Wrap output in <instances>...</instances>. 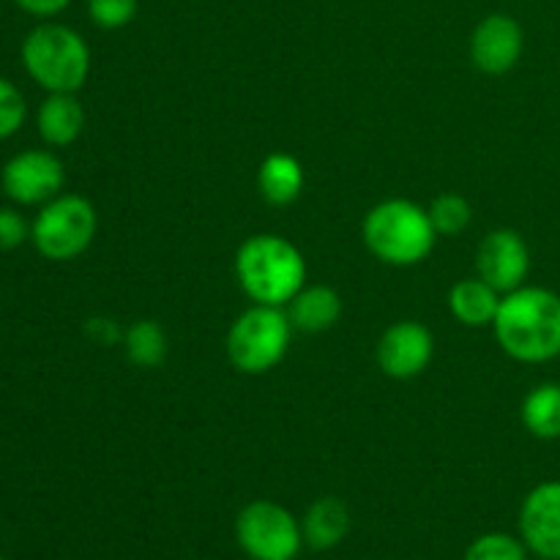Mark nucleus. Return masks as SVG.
Instances as JSON below:
<instances>
[{
  "mask_svg": "<svg viewBox=\"0 0 560 560\" xmlns=\"http://www.w3.org/2000/svg\"><path fill=\"white\" fill-rule=\"evenodd\" d=\"M503 353L523 364H545L560 355V295L523 284L501 299L492 320Z\"/></svg>",
  "mask_w": 560,
  "mask_h": 560,
  "instance_id": "obj_1",
  "label": "nucleus"
},
{
  "mask_svg": "<svg viewBox=\"0 0 560 560\" xmlns=\"http://www.w3.org/2000/svg\"><path fill=\"white\" fill-rule=\"evenodd\" d=\"M235 277L255 304L284 306L304 290L306 262L299 246L288 238L260 233L238 246Z\"/></svg>",
  "mask_w": 560,
  "mask_h": 560,
  "instance_id": "obj_2",
  "label": "nucleus"
},
{
  "mask_svg": "<svg viewBox=\"0 0 560 560\" xmlns=\"http://www.w3.org/2000/svg\"><path fill=\"white\" fill-rule=\"evenodd\" d=\"M364 244L372 255L386 266L408 268L416 262L427 260L435 246V228L427 208L419 202L402 200H383L364 217Z\"/></svg>",
  "mask_w": 560,
  "mask_h": 560,
  "instance_id": "obj_3",
  "label": "nucleus"
},
{
  "mask_svg": "<svg viewBox=\"0 0 560 560\" xmlns=\"http://www.w3.org/2000/svg\"><path fill=\"white\" fill-rule=\"evenodd\" d=\"M22 66L49 93H77L91 74L85 38L60 22H42L22 42Z\"/></svg>",
  "mask_w": 560,
  "mask_h": 560,
  "instance_id": "obj_4",
  "label": "nucleus"
},
{
  "mask_svg": "<svg viewBox=\"0 0 560 560\" xmlns=\"http://www.w3.org/2000/svg\"><path fill=\"white\" fill-rule=\"evenodd\" d=\"M293 323L282 306L255 304L228 331V359L244 375H266L288 355Z\"/></svg>",
  "mask_w": 560,
  "mask_h": 560,
  "instance_id": "obj_5",
  "label": "nucleus"
},
{
  "mask_svg": "<svg viewBox=\"0 0 560 560\" xmlns=\"http://www.w3.org/2000/svg\"><path fill=\"white\" fill-rule=\"evenodd\" d=\"M98 230L96 208L80 195H58L44 202L31 224V241L38 255L52 262H69L93 244Z\"/></svg>",
  "mask_w": 560,
  "mask_h": 560,
  "instance_id": "obj_6",
  "label": "nucleus"
},
{
  "mask_svg": "<svg viewBox=\"0 0 560 560\" xmlns=\"http://www.w3.org/2000/svg\"><path fill=\"white\" fill-rule=\"evenodd\" d=\"M235 539L252 560H295L304 545V530L279 503L252 501L235 520Z\"/></svg>",
  "mask_w": 560,
  "mask_h": 560,
  "instance_id": "obj_7",
  "label": "nucleus"
},
{
  "mask_svg": "<svg viewBox=\"0 0 560 560\" xmlns=\"http://www.w3.org/2000/svg\"><path fill=\"white\" fill-rule=\"evenodd\" d=\"M63 184V162L52 151L42 148L11 156L0 173V186L16 206H44L60 195Z\"/></svg>",
  "mask_w": 560,
  "mask_h": 560,
  "instance_id": "obj_8",
  "label": "nucleus"
},
{
  "mask_svg": "<svg viewBox=\"0 0 560 560\" xmlns=\"http://www.w3.org/2000/svg\"><path fill=\"white\" fill-rule=\"evenodd\" d=\"M476 268L501 295L523 288L530 271V249L517 230H492L476 249Z\"/></svg>",
  "mask_w": 560,
  "mask_h": 560,
  "instance_id": "obj_9",
  "label": "nucleus"
},
{
  "mask_svg": "<svg viewBox=\"0 0 560 560\" xmlns=\"http://www.w3.org/2000/svg\"><path fill=\"white\" fill-rule=\"evenodd\" d=\"M435 339L424 323L399 320L383 331L377 342V366L394 381H410L430 366Z\"/></svg>",
  "mask_w": 560,
  "mask_h": 560,
  "instance_id": "obj_10",
  "label": "nucleus"
},
{
  "mask_svg": "<svg viewBox=\"0 0 560 560\" xmlns=\"http://www.w3.org/2000/svg\"><path fill=\"white\" fill-rule=\"evenodd\" d=\"M525 47V33L514 16L490 14L470 33V60L485 74H506L517 66Z\"/></svg>",
  "mask_w": 560,
  "mask_h": 560,
  "instance_id": "obj_11",
  "label": "nucleus"
},
{
  "mask_svg": "<svg viewBox=\"0 0 560 560\" xmlns=\"http://www.w3.org/2000/svg\"><path fill=\"white\" fill-rule=\"evenodd\" d=\"M520 536L534 556L560 560V481H545L525 495Z\"/></svg>",
  "mask_w": 560,
  "mask_h": 560,
  "instance_id": "obj_12",
  "label": "nucleus"
},
{
  "mask_svg": "<svg viewBox=\"0 0 560 560\" xmlns=\"http://www.w3.org/2000/svg\"><path fill=\"white\" fill-rule=\"evenodd\" d=\"M36 126L47 145L66 148L85 129V109L74 93H49L38 107Z\"/></svg>",
  "mask_w": 560,
  "mask_h": 560,
  "instance_id": "obj_13",
  "label": "nucleus"
},
{
  "mask_svg": "<svg viewBox=\"0 0 560 560\" xmlns=\"http://www.w3.org/2000/svg\"><path fill=\"white\" fill-rule=\"evenodd\" d=\"M288 317L295 331L323 334L337 326L342 317V299L337 290L326 288V284H312L290 301Z\"/></svg>",
  "mask_w": 560,
  "mask_h": 560,
  "instance_id": "obj_14",
  "label": "nucleus"
},
{
  "mask_svg": "<svg viewBox=\"0 0 560 560\" xmlns=\"http://www.w3.org/2000/svg\"><path fill=\"white\" fill-rule=\"evenodd\" d=\"M304 545L317 552L334 550L350 534V512L339 498H317L304 514Z\"/></svg>",
  "mask_w": 560,
  "mask_h": 560,
  "instance_id": "obj_15",
  "label": "nucleus"
},
{
  "mask_svg": "<svg viewBox=\"0 0 560 560\" xmlns=\"http://www.w3.org/2000/svg\"><path fill=\"white\" fill-rule=\"evenodd\" d=\"M501 299L503 295L481 277L463 279V282H457L448 290V310L468 328L492 326Z\"/></svg>",
  "mask_w": 560,
  "mask_h": 560,
  "instance_id": "obj_16",
  "label": "nucleus"
},
{
  "mask_svg": "<svg viewBox=\"0 0 560 560\" xmlns=\"http://www.w3.org/2000/svg\"><path fill=\"white\" fill-rule=\"evenodd\" d=\"M257 189L271 206H290L304 189V167L290 153H271L257 170Z\"/></svg>",
  "mask_w": 560,
  "mask_h": 560,
  "instance_id": "obj_17",
  "label": "nucleus"
},
{
  "mask_svg": "<svg viewBox=\"0 0 560 560\" xmlns=\"http://www.w3.org/2000/svg\"><path fill=\"white\" fill-rule=\"evenodd\" d=\"M525 430L539 441H558L560 438V383H541L530 388L528 397L523 399Z\"/></svg>",
  "mask_w": 560,
  "mask_h": 560,
  "instance_id": "obj_18",
  "label": "nucleus"
},
{
  "mask_svg": "<svg viewBox=\"0 0 560 560\" xmlns=\"http://www.w3.org/2000/svg\"><path fill=\"white\" fill-rule=\"evenodd\" d=\"M126 355L140 370H156L167 359V334L156 320H137L124 334Z\"/></svg>",
  "mask_w": 560,
  "mask_h": 560,
  "instance_id": "obj_19",
  "label": "nucleus"
},
{
  "mask_svg": "<svg viewBox=\"0 0 560 560\" xmlns=\"http://www.w3.org/2000/svg\"><path fill=\"white\" fill-rule=\"evenodd\" d=\"M432 219V228L438 235H459L468 230L474 211H470V202L465 200L457 191H446V195H438L432 200V206L427 208Z\"/></svg>",
  "mask_w": 560,
  "mask_h": 560,
  "instance_id": "obj_20",
  "label": "nucleus"
},
{
  "mask_svg": "<svg viewBox=\"0 0 560 560\" xmlns=\"http://www.w3.org/2000/svg\"><path fill=\"white\" fill-rule=\"evenodd\" d=\"M465 560H528V547L512 534H485L470 541Z\"/></svg>",
  "mask_w": 560,
  "mask_h": 560,
  "instance_id": "obj_21",
  "label": "nucleus"
},
{
  "mask_svg": "<svg viewBox=\"0 0 560 560\" xmlns=\"http://www.w3.org/2000/svg\"><path fill=\"white\" fill-rule=\"evenodd\" d=\"M137 0H88V16L102 31H120L137 16Z\"/></svg>",
  "mask_w": 560,
  "mask_h": 560,
  "instance_id": "obj_22",
  "label": "nucleus"
},
{
  "mask_svg": "<svg viewBox=\"0 0 560 560\" xmlns=\"http://www.w3.org/2000/svg\"><path fill=\"white\" fill-rule=\"evenodd\" d=\"M25 115L27 104L20 88L5 80V77H0V140H9L11 135L20 131L22 124H25Z\"/></svg>",
  "mask_w": 560,
  "mask_h": 560,
  "instance_id": "obj_23",
  "label": "nucleus"
},
{
  "mask_svg": "<svg viewBox=\"0 0 560 560\" xmlns=\"http://www.w3.org/2000/svg\"><path fill=\"white\" fill-rule=\"evenodd\" d=\"M31 238V224L25 222L20 211L0 206V252H9L22 246Z\"/></svg>",
  "mask_w": 560,
  "mask_h": 560,
  "instance_id": "obj_24",
  "label": "nucleus"
},
{
  "mask_svg": "<svg viewBox=\"0 0 560 560\" xmlns=\"http://www.w3.org/2000/svg\"><path fill=\"white\" fill-rule=\"evenodd\" d=\"M25 14L38 16V20H49V16L60 14L71 0H14Z\"/></svg>",
  "mask_w": 560,
  "mask_h": 560,
  "instance_id": "obj_25",
  "label": "nucleus"
},
{
  "mask_svg": "<svg viewBox=\"0 0 560 560\" xmlns=\"http://www.w3.org/2000/svg\"><path fill=\"white\" fill-rule=\"evenodd\" d=\"M88 334L102 345H115L118 339H124V334L113 320H91L88 323Z\"/></svg>",
  "mask_w": 560,
  "mask_h": 560,
  "instance_id": "obj_26",
  "label": "nucleus"
},
{
  "mask_svg": "<svg viewBox=\"0 0 560 560\" xmlns=\"http://www.w3.org/2000/svg\"><path fill=\"white\" fill-rule=\"evenodd\" d=\"M0 560H5V558H3V556H0Z\"/></svg>",
  "mask_w": 560,
  "mask_h": 560,
  "instance_id": "obj_27",
  "label": "nucleus"
}]
</instances>
